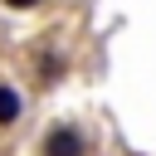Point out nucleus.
<instances>
[{
    "mask_svg": "<svg viewBox=\"0 0 156 156\" xmlns=\"http://www.w3.org/2000/svg\"><path fill=\"white\" fill-rule=\"evenodd\" d=\"M20 112H24V102H20V93H15L10 83H0V132H10V127L20 122Z\"/></svg>",
    "mask_w": 156,
    "mask_h": 156,
    "instance_id": "obj_2",
    "label": "nucleus"
},
{
    "mask_svg": "<svg viewBox=\"0 0 156 156\" xmlns=\"http://www.w3.org/2000/svg\"><path fill=\"white\" fill-rule=\"evenodd\" d=\"M0 5H5V10H39L44 0H0Z\"/></svg>",
    "mask_w": 156,
    "mask_h": 156,
    "instance_id": "obj_3",
    "label": "nucleus"
},
{
    "mask_svg": "<svg viewBox=\"0 0 156 156\" xmlns=\"http://www.w3.org/2000/svg\"><path fill=\"white\" fill-rule=\"evenodd\" d=\"M39 156H88V136H83L73 122H58V127H49Z\"/></svg>",
    "mask_w": 156,
    "mask_h": 156,
    "instance_id": "obj_1",
    "label": "nucleus"
}]
</instances>
